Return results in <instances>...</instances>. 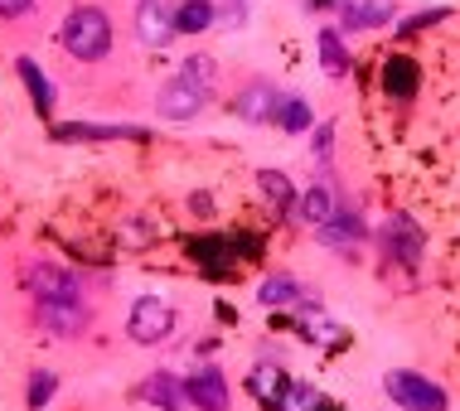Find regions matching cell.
<instances>
[{"label": "cell", "instance_id": "cell-5", "mask_svg": "<svg viewBox=\"0 0 460 411\" xmlns=\"http://www.w3.org/2000/svg\"><path fill=\"white\" fill-rule=\"evenodd\" d=\"M204 97H208V87H199L190 78H175L160 92V117H170V121H190L199 107H204Z\"/></svg>", "mask_w": 460, "mask_h": 411}, {"label": "cell", "instance_id": "cell-26", "mask_svg": "<svg viewBox=\"0 0 460 411\" xmlns=\"http://www.w3.org/2000/svg\"><path fill=\"white\" fill-rule=\"evenodd\" d=\"M30 5H34V0H0V15H24Z\"/></svg>", "mask_w": 460, "mask_h": 411}, {"label": "cell", "instance_id": "cell-8", "mask_svg": "<svg viewBox=\"0 0 460 411\" xmlns=\"http://www.w3.org/2000/svg\"><path fill=\"white\" fill-rule=\"evenodd\" d=\"M30 285H34V295H40V301H73V295H78V281L64 276V271H54V267H34L30 271Z\"/></svg>", "mask_w": 460, "mask_h": 411}, {"label": "cell", "instance_id": "cell-23", "mask_svg": "<svg viewBox=\"0 0 460 411\" xmlns=\"http://www.w3.org/2000/svg\"><path fill=\"white\" fill-rule=\"evenodd\" d=\"M301 329H305V334H315V339H325V344L340 339V334H334V325H325V315H320V310H305Z\"/></svg>", "mask_w": 460, "mask_h": 411}, {"label": "cell", "instance_id": "cell-16", "mask_svg": "<svg viewBox=\"0 0 460 411\" xmlns=\"http://www.w3.org/2000/svg\"><path fill=\"white\" fill-rule=\"evenodd\" d=\"M20 78L30 83V92H34V107H40L44 117H49V107H54V92H49V78L40 73V64H34V58H20Z\"/></svg>", "mask_w": 460, "mask_h": 411}, {"label": "cell", "instance_id": "cell-13", "mask_svg": "<svg viewBox=\"0 0 460 411\" xmlns=\"http://www.w3.org/2000/svg\"><path fill=\"white\" fill-rule=\"evenodd\" d=\"M296 218L325 228V223L334 218V194H330V189H305V198L296 204Z\"/></svg>", "mask_w": 460, "mask_h": 411}, {"label": "cell", "instance_id": "cell-10", "mask_svg": "<svg viewBox=\"0 0 460 411\" xmlns=\"http://www.w3.org/2000/svg\"><path fill=\"white\" fill-rule=\"evenodd\" d=\"M378 78H383V87H388L393 97H407V92H412V87H417L421 68H417L412 58H407V54H393L388 64H383V73H378Z\"/></svg>", "mask_w": 460, "mask_h": 411}, {"label": "cell", "instance_id": "cell-22", "mask_svg": "<svg viewBox=\"0 0 460 411\" xmlns=\"http://www.w3.org/2000/svg\"><path fill=\"white\" fill-rule=\"evenodd\" d=\"M54 397V372H34L30 378V407H49Z\"/></svg>", "mask_w": 460, "mask_h": 411}, {"label": "cell", "instance_id": "cell-21", "mask_svg": "<svg viewBox=\"0 0 460 411\" xmlns=\"http://www.w3.org/2000/svg\"><path fill=\"white\" fill-rule=\"evenodd\" d=\"M262 194L271 198V204H291V198H296L291 179H286L281 170H262Z\"/></svg>", "mask_w": 460, "mask_h": 411}, {"label": "cell", "instance_id": "cell-11", "mask_svg": "<svg viewBox=\"0 0 460 411\" xmlns=\"http://www.w3.org/2000/svg\"><path fill=\"white\" fill-rule=\"evenodd\" d=\"M277 107H281V97L271 92L267 83H252L247 92L238 97V117H247V121H267V117H277Z\"/></svg>", "mask_w": 460, "mask_h": 411}, {"label": "cell", "instance_id": "cell-4", "mask_svg": "<svg viewBox=\"0 0 460 411\" xmlns=\"http://www.w3.org/2000/svg\"><path fill=\"white\" fill-rule=\"evenodd\" d=\"M136 34H141V44H151V48H160V44H170L175 39V15H170L160 0H141L136 5Z\"/></svg>", "mask_w": 460, "mask_h": 411}, {"label": "cell", "instance_id": "cell-2", "mask_svg": "<svg viewBox=\"0 0 460 411\" xmlns=\"http://www.w3.org/2000/svg\"><path fill=\"white\" fill-rule=\"evenodd\" d=\"M383 388L402 411H446V392L437 382H427L421 372H388Z\"/></svg>", "mask_w": 460, "mask_h": 411}, {"label": "cell", "instance_id": "cell-9", "mask_svg": "<svg viewBox=\"0 0 460 411\" xmlns=\"http://www.w3.org/2000/svg\"><path fill=\"white\" fill-rule=\"evenodd\" d=\"M393 5L388 0H344V24L349 30H373V24H388Z\"/></svg>", "mask_w": 460, "mask_h": 411}, {"label": "cell", "instance_id": "cell-12", "mask_svg": "<svg viewBox=\"0 0 460 411\" xmlns=\"http://www.w3.org/2000/svg\"><path fill=\"white\" fill-rule=\"evenodd\" d=\"M247 388H252L257 392V402H267V407H281L286 402V392H291V388H286V378H281V368H252V378H247Z\"/></svg>", "mask_w": 460, "mask_h": 411}, {"label": "cell", "instance_id": "cell-3", "mask_svg": "<svg viewBox=\"0 0 460 411\" xmlns=\"http://www.w3.org/2000/svg\"><path fill=\"white\" fill-rule=\"evenodd\" d=\"M170 329H175V310H170L165 301L146 295V301L131 305V339L136 344H160Z\"/></svg>", "mask_w": 460, "mask_h": 411}, {"label": "cell", "instance_id": "cell-17", "mask_svg": "<svg viewBox=\"0 0 460 411\" xmlns=\"http://www.w3.org/2000/svg\"><path fill=\"white\" fill-rule=\"evenodd\" d=\"M277 121L291 136H305L310 131V107L301 102V97H281V107H277Z\"/></svg>", "mask_w": 460, "mask_h": 411}, {"label": "cell", "instance_id": "cell-7", "mask_svg": "<svg viewBox=\"0 0 460 411\" xmlns=\"http://www.w3.org/2000/svg\"><path fill=\"white\" fill-rule=\"evenodd\" d=\"M184 392H190V402L204 407V411H228V382H223L214 368L194 372V378L184 382Z\"/></svg>", "mask_w": 460, "mask_h": 411}, {"label": "cell", "instance_id": "cell-24", "mask_svg": "<svg viewBox=\"0 0 460 411\" xmlns=\"http://www.w3.org/2000/svg\"><path fill=\"white\" fill-rule=\"evenodd\" d=\"M315 402H320V397H315V388H291V392H286V411H315Z\"/></svg>", "mask_w": 460, "mask_h": 411}, {"label": "cell", "instance_id": "cell-15", "mask_svg": "<svg viewBox=\"0 0 460 411\" xmlns=\"http://www.w3.org/2000/svg\"><path fill=\"white\" fill-rule=\"evenodd\" d=\"M214 24V10H208V0H184V5L175 10V30L180 34H199Z\"/></svg>", "mask_w": 460, "mask_h": 411}, {"label": "cell", "instance_id": "cell-25", "mask_svg": "<svg viewBox=\"0 0 460 411\" xmlns=\"http://www.w3.org/2000/svg\"><path fill=\"white\" fill-rule=\"evenodd\" d=\"M180 78H190V83H199V87H208V83H214V64H208V58H190Z\"/></svg>", "mask_w": 460, "mask_h": 411}, {"label": "cell", "instance_id": "cell-14", "mask_svg": "<svg viewBox=\"0 0 460 411\" xmlns=\"http://www.w3.org/2000/svg\"><path fill=\"white\" fill-rule=\"evenodd\" d=\"M146 397H151V402H160L165 411H184V407H190V392H184L175 378H165V372H155V378L146 382Z\"/></svg>", "mask_w": 460, "mask_h": 411}, {"label": "cell", "instance_id": "cell-6", "mask_svg": "<svg viewBox=\"0 0 460 411\" xmlns=\"http://www.w3.org/2000/svg\"><path fill=\"white\" fill-rule=\"evenodd\" d=\"M40 325L54 334H83L88 329V310L78 301H40Z\"/></svg>", "mask_w": 460, "mask_h": 411}, {"label": "cell", "instance_id": "cell-1", "mask_svg": "<svg viewBox=\"0 0 460 411\" xmlns=\"http://www.w3.org/2000/svg\"><path fill=\"white\" fill-rule=\"evenodd\" d=\"M64 48H68L73 58H83V64L102 58L107 48H111V24H107L102 10H93V5L73 10V15L64 20Z\"/></svg>", "mask_w": 460, "mask_h": 411}, {"label": "cell", "instance_id": "cell-27", "mask_svg": "<svg viewBox=\"0 0 460 411\" xmlns=\"http://www.w3.org/2000/svg\"><path fill=\"white\" fill-rule=\"evenodd\" d=\"M330 136H334V127H320V136H315V151H320V160L330 155Z\"/></svg>", "mask_w": 460, "mask_h": 411}, {"label": "cell", "instance_id": "cell-18", "mask_svg": "<svg viewBox=\"0 0 460 411\" xmlns=\"http://www.w3.org/2000/svg\"><path fill=\"white\" fill-rule=\"evenodd\" d=\"M320 58H325V73H330V78H344L349 54H344V44H340V34H334V30L320 34Z\"/></svg>", "mask_w": 460, "mask_h": 411}, {"label": "cell", "instance_id": "cell-19", "mask_svg": "<svg viewBox=\"0 0 460 411\" xmlns=\"http://www.w3.org/2000/svg\"><path fill=\"white\" fill-rule=\"evenodd\" d=\"M296 295H301V285H296L291 276H267L262 291H257V301L262 305H286V301H296Z\"/></svg>", "mask_w": 460, "mask_h": 411}, {"label": "cell", "instance_id": "cell-20", "mask_svg": "<svg viewBox=\"0 0 460 411\" xmlns=\"http://www.w3.org/2000/svg\"><path fill=\"white\" fill-rule=\"evenodd\" d=\"M320 238H325L330 247H340V242H358V238H364V228H358L354 218H330L325 228H320Z\"/></svg>", "mask_w": 460, "mask_h": 411}]
</instances>
